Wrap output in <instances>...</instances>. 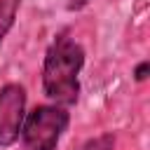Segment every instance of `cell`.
<instances>
[{"label":"cell","mask_w":150,"mask_h":150,"mask_svg":"<svg viewBox=\"0 0 150 150\" xmlns=\"http://www.w3.org/2000/svg\"><path fill=\"white\" fill-rule=\"evenodd\" d=\"M84 66V49L68 33H59L49 45L42 63V89L45 96L73 105L80 96V70Z\"/></svg>","instance_id":"6da1fadb"},{"label":"cell","mask_w":150,"mask_h":150,"mask_svg":"<svg viewBox=\"0 0 150 150\" xmlns=\"http://www.w3.org/2000/svg\"><path fill=\"white\" fill-rule=\"evenodd\" d=\"M70 115L61 105H38L23 117L21 141L23 150H54L68 129Z\"/></svg>","instance_id":"7a4b0ae2"},{"label":"cell","mask_w":150,"mask_h":150,"mask_svg":"<svg viewBox=\"0 0 150 150\" xmlns=\"http://www.w3.org/2000/svg\"><path fill=\"white\" fill-rule=\"evenodd\" d=\"M26 117V89L9 82L0 89V148H9L19 141Z\"/></svg>","instance_id":"3957f363"},{"label":"cell","mask_w":150,"mask_h":150,"mask_svg":"<svg viewBox=\"0 0 150 150\" xmlns=\"http://www.w3.org/2000/svg\"><path fill=\"white\" fill-rule=\"evenodd\" d=\"M19 7H21V0H0V42L5 40L9 28L14 26Z\"/></svg>","instance_id":"277c9868"},{"label":"cell","mask_w":150,"mask_h":150,"mask_svg":"<svg viewBox=\"0 0 150 150\" xmlns=\"http://www.w3.org/2000/svg\"><path fill=\"white\" fill-rule=\"evenodd\" d=\"M115 148V134H98L80 145V150H112Z\"/></svg>","instance_id":"5b68a950"},{"label":"cell","mask_w":150,"mask_h":150,"mask_svg":"<svg viewBox=\"0 0 150 150\" xmlns=\"http://www.w3.org/2000/svg\"><path fill=\"white\" fill-rule=\"evenodd\" d=\"M148 70H150V63H148V61H143V63H138V66H136V70H134V77H136L138 82H143V80L148 77Z\"/></svg>","instance_id":"8992f818"},{"label":"cell","mask_w":150,"mask_h":150,"mask_svg":"<svg viewBox=\"0 0 150 150\" xmlns=\"http://www.w3.org/2000/svg\"><path fill=\"white\" fill-rule=\"evenodd\" d=\"M89 2H91V0H70V2H68V9H70V12H77V9L87 7Z\"/></svg>","instance_id":"52a82bcc"}]
</instances>
